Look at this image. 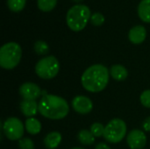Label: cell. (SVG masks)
I'll return each instance as SVG.
<instances>
[{
  "instance_id": "18",
  "label": "cell",
  "mask_w": 150,
  "mask_h": 149,
  "mask_svg": "<svg viewBox=\"0 0 150 149\" xmlns=\"http://www.w3.org/2000/svg\"><path fill=\"white\" fill-rule=\"evenodd\" d=\"M57 4V0H37L38 8L45 12L51 11Z\"/></svg>"
},
{
  "instance_id": "22",
  "label": "cell",
  "mask_w": 150,
  "mask_h": 149,
  "mask_svg": "<svg viewBox=\"0 0 150 149\" xmlns=\"http://www.w3.org/2000/svg\"><path fill=\"white\" fill-rule=\"evenodd\" d=\"M105 16L100 12H95L91 17V22L95 26H100L105 23Z\"/></svg>"
},
{
  "instance_id": "4",
  "label": "cell",
  "mask_w": 150,
  "mask_h": 149,
  "mask_svg": "<svg viewBox=\"0 0 150 149\" xmlns=\"http://www.w3.org/2000/svg\"><path fill=\"white\" fill-rule=\"evenodd\" d=\"M21 47L16 42H8L0 48V66L5 69H12L21 60Z\"/></svg>"
},
{
  "instance_id": "7",
  "label": "cell",
  "mask_w": 150,
  "mask_h": 149,
  "mask_svg": "<svg viewBox=\"0 0 150 149\" xmlns=\"http://www.w3.org/2000/svg\"><path fill=\"white\" fill-rule=\"evenodd\" d=\"M3 132L5 137L11 141L21 140L24 134V126L18 118H9L3 125Z\"/></svg>"
},
{
  "instance_id": "3",
  "label": "cell",
  "mask_w": 150,
  "mask_h": 149,
  "mask_svg": "<svg viewBox=\"0 0 150 149\" xmlns=\"http://www.w3.org/2000/svg\"><path fill=\"white\" fill-rule=\"evenodd\" d=\"M91 10L84 4L72 6L67 13V25L74 32L82 31L91 19Z\"/></svg>"
},
{
  "instance_id": "8",
  "label": "cell",
  "mask_w": 150,
  "mask_h": 149,
  "mask_svg": "<svg viewBox=\"0 0 150 149\" xmlns=\"http://www.w3.org/2000/svg\"><path fill=\"white\" fill-rule=\"evenodd\" d=\"M127 141L131 149H142L146 146L147 136L142 131L135 129L128 133Z\"/></svg>"
},
{
  "instance_id": "10",
  "label": "cell",
  "mask_w": 150,
  "mask_h": 149,
  "mask_svg": "<svg viewBox=\"0 0 150 149\" xmlns=\"http://www.w3.org/2000/svg\"><path fill=\"white\" fill-rule=\"evenodd\" d=\"M73 109L80 114H88L93 108L91 100L85 96H77L72 100Z\"/></svg>"
},
{
  "instance_id": "12",
  "label": "cell",
  "mask_w": 150,
  "mask_h": 149,
  "mask_svg": "<svg viewBox=\"0 0 150 149\" xmlns=\"http://www.w3.org/2000/svg\"><path fill=\"white\" fill-rule=\"evenodd\" d=\"M20 110L25 117L32 118L39 112V104L36 103V100L24 99L20 103Z\"/></svg>"
},
{
  "instance_id": "26",
  "label": "cell",
  "mask_w": 150,
  "mask_h": 149,
  "mask_svg": "<svg viewBox=\"0 0 150 149\" xmlns=\"http://www.w3.org/2000/svg\"><path fill=\"white\" fill-rule=\"evenodd\" d=\"M95 149H111V148H110V147H109L107 144H105V143H104V142H100V143H98V144L96 146V148Z\"/></svg>"
},
{
  "instance_id": "21",
  "label": "cell",
  "mask_w": 150,
  "mask_h": 149,
  "mask_svg": "<svg viewBox=\"0 0 150 149\" xmlns=\"http://www.w3.org/2000/svg\"><path fill=\"white\" fill-rule=\"evenodd\" d=\"M105 126L101 123H94L91 126V132L95 137H101L104 136L105 133Z\"/></svg>"
},
{
  "instance_id": "23",
  "label": "cell",
  "mask_w": 150,
  "mask_h": 149,
  "mask_svg": "<svg viewBox=\"0 0 150 149\" xmlns=\"http://www.w3.org/2000/svg\"><path fill=\"white\" fill-rule=\"evenodd\" d=\"M19 149H34V143L29 138H24L18 141Z\"/></svg>"
},
{
  "instance_id": "16",
  "label": "cell",
  "mask_w": 150,
  "mask_h": 149,
  "mask_svg": "<svg viewBox=\"0 0 150 149\" xmlns=\"http://www.w3.org/2000/svg\"><path fill=\"white\" fill-rule=\"evenodd\" d=\"M25 130L28 133L32 135H36L41 131V124L40 122L34 119V118H29L25 120Z\"/></svg>"
},
{
  "instance_id": "15",
  "label": "cell",
  "mask_w": 150,
  "mask_h": 149,
  "mask_svg": "<svg viewBox=\"0 0 150 149\" xmlns=\"http://www.w3.org/2000/svg\"><path fill=\"white\" fill-rule=\"evenodd\" d=\"M138 14L141 19L150 23V0H142L138 6Z\"/></svg>"
},
{
  "instance_id": "19",
  "label": "cell",
  "mask_w": 150,
  "mask_h": 149,
  "mask_svg": "<svg viewBox=\"0 0 150 149\" xmlns=\"http://www.w3.org/2000/svg\"><path fill=\"white\" fill-rule=\"evenodd\" d=\"M25 3H26V0H7L8 7L13 12L21 11L25 7Z\"/></svg>"
},
{
  "instance_id": "20",
  "label": "cell",
  "mask_w": 150,
  "mask_h": 149,
  "mask_svg": "<svg viewBox=\"0 0 150 149\" xmlns=\"http://www.w3.org/2000/svg\"><path fill=\"white\" fill-rule=\"evenodd\" d=\"M34 51L40 55H44L49 52V47L45 41L38 40L34 43Z\"/></svg>"
},
{
  "instance_id": "25",
  "label": "cell",
  "mask_w": 150,
  "mask_h": 149,
  "mask_svg": "<svg viewBox=\"0 0 150 149\" xmlns=\"http://www.w3.org/2000/svg\"><path fill=\"white\" fill-rule=\"evenodd\" d=\"M142 127L146 132H150V117H148L144 120V122L142 124Z\"/></svg>"
},
{
  "instance_id": "28",
  "label": "cell",
  "mask_w": 150,
  "mask_h": 149,
  "mask_svg": "<svg viewBox=\"0 0 150 149\" xmlns=\"http://www.w3.org/2000/svg\"><path fill=\"white\" fill-rule=\"evenodd\" d=\"M71 149H84V148H73Z\"/></svg>"
},
{
  "instance_id": "13",
  "label": "cell",
  "mask_w": 150,
  "mask_h": 149,
  "mask_svg": "<svg viewBox=\"0 0 150 149\" xmlns=\"http://www.w3.org/2000/svg\"><path fill=\"white\" fill-rule=\"evenodd\" d=\"M62 141V134L58 132L49 133L44 139V145L47 149L56 148Z\"/></svg>"
},
{
  "instance_id": "5",
  "label": "cell",
  "mask_w": 150,
  "mask_h": 149,
  "mask_svg": "<svg viewBox=\"0 0 150 149\" xmlns=\"http://www.w3.org/2000/svg\"><path fill=\"white\" fill-rule=\"evenodd\" d=\"M59 70V61L53 55H49L40 59L35 66V72L37 76L46 80L52 79L56 76Z\"/></svg>"
},
{
  "instance_id": "1",
  "label": "cell",
  "mask_w": 150,
  "mask_h": 149,
  "mask_svg": "<svg viewBox=\"0 0 150 149\" xmlns=\"http://www.w3.org/2000/svg\"><path fill=\"white\" fill-rule=\"evenodd\" d=\"M110 71L102 64L89 67L83 74L81 82L83 87L90 92H100L108 84Z\"/></svg>"
},
{
  "instance_id": "14",
  "label": "cell",
  "mask_w": 150,
  "mask_h": 149,
  "mask_svg": "<svg viewBox=\"0 0 150 149\" xmlns=\"http://www.w3.org/2000/svg\"><path fill=\"white\" fill-rule=\"evenodd\" d=\"M110 75L116 81H124L127 79L128 76V72L124 66L120 64H115L111 67Z\"/></svg>"
},
{
  "instance_id": "2",
  "label": "cell",
  "mask_w": 150,
  "mask_h": 149,
  "mask_svg": "<svg viewBox=\"0 0 150 149\" xmlns=\"http://www.w3.org/2000/svg\"><path fill=\"white\" fill-rule=\"evenodd\" d=\"M69 111L68 102L55 95H45L39 102V112L49 119H62Z\"/></svg>"
},
{
  "instance_id": "6",
  "label": "cell",
  "mask_w": 150,
  "mask_h": 149,
  "mask_svg": "<svg viewBox=\"0 0 150 149\" xmlns=\"http://www.w3.org/2000/svg\"><path fill=\"white\" fill-rule=\"evenodd\" d=\"M127 124L120 119H113L105 128L104 138L110 143L120 142L127 134Z\"/></svg>"
},
{
  "instance_id": "9",
  "label": "cell",
  "mask_w": 150,
  "mask_h": 149,
  "mask_svg": "<svg viewBox=\"0 0 150 149\" xmlns=\"http://www.w3.org/2000/svg\"><path fill=\"white\" fill-rule=\"evenodd\" d=\"M19 94L25 100H36L40 97L41 90L33 83H25L19 87Z\"/></svg>"
},
{
  "instance_id": "17",
  "label": "cell",
  "mask_w": 150,
  "mask_h": 149,
  "mask_svg": "<svg viewBox=\"0 0 150 149\" xmlns=\"http://www.w3.org/2000/svg\"><path fill=\"white\" fill-rule=\"evenodd\" d=\"M95 136L89 130H81L77 134V139L83 145L90 146L95 142Z\"/></svg>"
},
{
  "instance_id": "11",
  "label": "cell",
  "mask_w": 150,
  "mask_h": 149,
  "mask_svg": "<svg viewBox=\"0 0 150 149\" xmlns=\"http://www.w3.org/2000/svg\"><path fill=\"white\" fill-rule=\"evenodd\" d=\"M147 37V30L143 25H136L131 28L128 33L129 40L134 44L142 43Z\"/></svg>"
},
{
  "instance_id": "27",
  "label": "cell",
  "mask_w": 150,
  "mask_h": 149,
  "mask_svg": "<svg viewBox=\"0 0 150 149\" xmlns=\"http://www.w3.org/2000/svg\"><path fill=\"white\" fill-rule=\"evenodd\" d=\"M72 1H74V2H76V3H78V2H81V1H83V0H72Z\"/></svg>"
},
{
  "instance_id": "24",
  "label": "cell",
  "mask_w": 150,
  "mask_h": 149,
  "mask_svg": "<svg viewBox=\"0 0 150 149\" xmlns=\"http://www.w3.org/2000/svg\"><path fill=\"white\" fill-rule=\"evenodd\" d=\"M141 103L144 107L150 108V90H147L143 91L140 97Z\"/></svg>"
}]
</instances>
